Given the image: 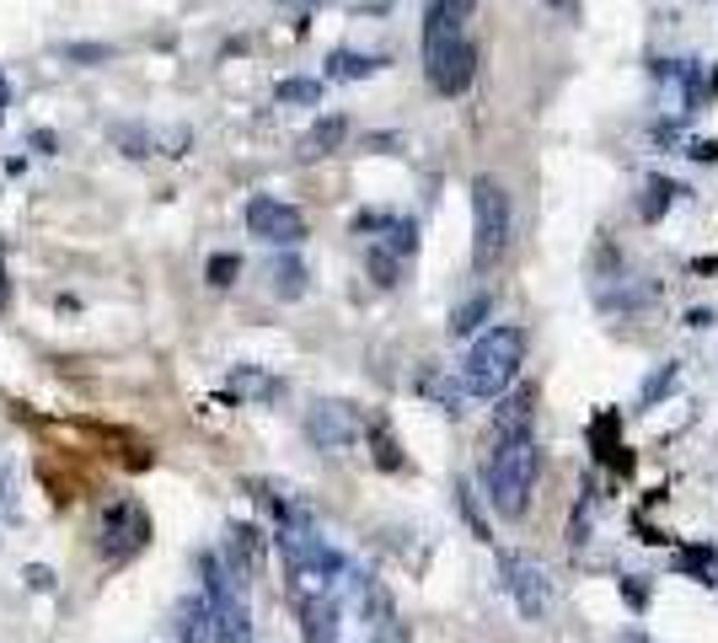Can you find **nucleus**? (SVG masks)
Listing matches in <instances>:
<instances>
[{
    "label": "nucleus",
    "instance_id": "1",
    "mask_svg": "<svg viewBox=\"0 0 718 643\" xmlns=\"http://www.w3.org/2000/svg\"><path fill=\"white\" fill-rule=\"evenodd\" d=\"M296 606L311 643H408L387 590L370 580L365 569H355L349 557L322 584L300 590Z\"/></svg>",
    "mask_w": 718,
    "mask_h": 643
},
{
    "label": "nucleus",
    "instance_id": "2",
    "mask_svg": "<svg viewBox=\"0 0 718 643\" xmlns=\"http://www.w3.org/2000/svg\"><path fill=\"white\" fill-rule=\"evenodd\" d=\"M537 472H541V451L531 434H505L493 440V456H488V499L505 521H520L531 510V489H537Z\"/></svg>",
    "mask_w": 718,
    "mask_h": 643
},
{
    "label": "nucleus",
    "instance_id": "3",
    "mask_svg": "<svg viewBox=\"0 0 718 643\" xmlns=\"http://www.w3.org/2000/svg\"><path fill=\"white\" fill-rule=\"evenodd\" d=\"M526 365V333L520 328H488L472 343L467 365H461V392L472 398H505V386Z\"/></svg>",
    "mask_w": 718,
    "mask_h": 643
},
{
    "label": "nucleus",
    "instance_id": "4",
    "mask_svg": "<svg viewBox=\"0 0 718 643\" xmlns=\"http://www.w3.org/2000/svg\"><path fill=\"white\" fill-rule=\"evenodd\" d=\"M509 247V193L499 178L472 183V269L488 274Z\"/></svg>",
    "mask_w": 718,
    "mask_h": 643
},
{
    "label": "nucleus",
    "instance_id": "5",
    "mask_svg": "<svg viewBox=\"0 0 718 643\" xmlns=\"http://www.w3.org/2000/svg\"><path fill=\"white\" fill-rule=\"evenodd\" d=\"M423 76L440 97H461L478 76V49L461 38V32H440V38H423Z\"/></svg>",
    "mask_w": 718,
    "mask_h": 643
},
{
    "label": "nucleus",
    "instance_id": "6",
    "mask_svg": "<svg viewBox=\"0 0 718 643\" xmlns=\"http://www.w3.org/2000/svg\"><path fill=\"white\" fill-rule=\"evenodd\" d=\"M150 542V515L134 499H113L97 521V557L102 563H129L134 552H146Z\"/></svg>",
    "mask_w": 718,
    "mask_h": 643
},
{
    "label": "nucleus",
    "instance_id": "7",
    "mask_svg": "<svg viewBox=\"0 0 718 643\" xmlns=\"http://www.w3.org/2000/svg\"><path fill=\"white\" fill-rule=\"evenodd\" d=\"M499 584H505V595L515 601V612L526 616V622H541V616L552 612V580H547V569H541L537 557L499 552Z\"/></svg>",
    "mask_w": 718,
    "mask_h": 643
},
{
    "label": "nucleus",
    "instance_id": "8",
    "mask_svg": "<svg viewBox=\"0 0 718 643\" xmlns=\"http://www.w3.org/2000/svg\"><path fill=\"white\" fill-rule=\"evenodd\" d=\"M247 231L269 247H300L306 242V214H300L296 204H285V199L258 193V199L247 204Z\"/></svg>",
    "mask_w": 718,
    "mask_h": 643
},
{
    "label": "nucleus",
    "instance_id": "9",
    "mask_svg": "<svg viewBox=\"0 0 718 643\" xmlns=\"http://www.w3.org/2000/svg\"><path fill=\"white\" fill-rule=\"evenodd\" d=\"M359 429H365L359 424V413L338 398L311 402V413H306V434H311L317 451H349V445L359 440Z\"/></svg>",
    "mask_w": 718,
    "mask_h": 643
},
{
    "label": "nucleus",
    "instance_id": "10",
    "mask_svg": "<svg viewBox=\"0 0 718 643\" xmlns=\"http://www.w3.org/2000/svg\"><path fill=\"white\" fill-rule=\"evenodd\" d=\"M172 633H178V643H215V601L210 595H188V601H178Z\"/></svg>",
    "mask_w": 718,
    "mask_h": 643
},
{
    "label": "nucleus",
    "instance_id": "11",
    "mask_svg": "<svg viewBox=\"0 0 718 643\" xmlns=\"http://www.w3.org/2000/svg\"><path fill=\"white\" fill-rule=\"evenodd\" d=\"M478 0H429L423 11V38H440V32H461V22H472Z\"/></svg>",
    "mask_w": 718,
    "mask_h": 643
},
{
    "label": "nucleus",
    "instance_id": "12",
    "mask_svg": "<svg viewBox=\"0 0 718 643\" xmlns=\"http://www.w3.org/2000/svg\"><path fill=\"white\" fill-rule=\"evenodd\" d=\"M531 413H537V392L505 398L499 413H493V440H505V434H531Z\"/></svg>",
    "mask_w": 718,
    "mask_h": 643
},
{
    "label": "nucleus",
    "instance_id": "13",
    "mask_svg": "<svg viewBox=\"0 0 718 643\" xmlns=\"http://www.w3.org/2000/svg\"><path fill=\"white\" fill-rule=\"evenodd\" d=\"M676 76L687 81V113H697V108H708V97L718 92V70H714V64L681 60V64H676Z\"/></svg>",
    "mask_w": 718,
    "mask_h": 643
},
{
    "label": "nucleus",
    "instance_id": "14",
    "mask_svg": "<svg viewBox=\"0 0 718 643\" xmlns=\"http://www.w3.org/2000/svg\"><path fill=\"white\" fill-rule=\"evenodd\" d=\"M343 134H349V119H338V113H328V119L311 123V134H306V155H328L343 145Z\"/></svg>",
    "mask_w": 718,
    "mask_h": 643
},
{
    "label": "nucleus",
    "instance_id": "15",
    "mask_svg": "<svg viewBox=\"0 0 718 643\" xmlns=\"http://www.w3.org/2000/svg\"><path fill=\"white\" fill-rule=\"evenodd\" d=\"M376 70H381V60H376V54H355V49H338L328 60L332 81H365V76H376Z\"/></svg>",
    "mask_w": 718,
    "mask_h": 643
},
{
    "label": "nucleus",
    "instance_id": "16",
    "mask_svg": "<svg viewBox=\"0 0 718 643\" xmlns=\"http://www.w3.org/2000/svg\"><path fill=\"white\" fill-rule=\"evenodd\" d=\"M285 386L273 381V375H263V370H252V365H241L231 370V398H279Z\"/></svg>",
    "mask_w": 718,
    "mask_h": 643
},
{
    "label": "nucleus",
    "instance_id": "17",
    "mask_svg": "<svg viewBox=\"0 0 718 643\" xmlns=\"http://www.w3.org/2000/svg\"><path fill=\"white\" fill-rule=\"evenodd\" d=\"M365 269H370V279H376V284H397V274H402V252H391L387 242H376L370 247V252H365Z\"/></svg>",
    "mask_w": 718,
    "mask_h": 643
},
{
    "label": "nucleus",
    "instance_id": "18",
    "mask_svg": "<svg viewBox=\"0 0 718 643\" xmlns=\"http://www.w3.org/2000/svg\"><path fill=\"white\" fill-rule=\"evenodd\" d=\"M488 311H493V301H488V295H472V301H461V307L450 311V333H456V338L478 333L482 322H488Z\"/></svg>",
    "mask_w": 718,
    "mask_h": 643
},
{
    "label": "nucleus",
    "instance_id": "19",
    "mask_svg": "<svg viewBox=\"0 0 718 643\" xmlns=\"http://www.w3.org/2000/svg\"><path fill=\"white\" fill-rule=\"evenodd\" d=\"M269 279H273V290L285 295V301H296V295H306V269H300L296 258H279L269 269Z\"/></svg>",
    "mask_w": 718,
    "mask_h": 643
},
{
    "label": "nucleus",
    "instance_id": "20",
    "mask_svg": "<svg viewBox=\"0 0 718 643\" xmlns=\"http://www.w3.org/2000/svg\"><path fill=\"white\" fill-rule=\"evenodd\" d=\"M279 102H306V108H317L322 102V81H306V76H290V81H279L273 87Z\"/></svg>",
    "mask_w": 718,
    "mask_h": 643
},
{
    "label": "nucleus",
    "instance_id": "21",
    "mask_svg": "<svg viewBox=\"0 0 718 643\" xmlns=\"http://www.w3.org/2000/svg\"><path fill=\"white\" fill-rule=\"evenodd\" d=\"M237 274H241V258H237V252H215L210 269H205V279H210L215 290H231V284H237Z\"/></svg>",
    "mask_w": 718,
    "mask_h": 643
},
{
    "label": "nucleus",
    "instance_id": "22",
    "mask_svg": "<svg viewBox=\"0 0 718 643\" xmlns=\"http://www.w3.org/2000/svg\"><path fill=\"white\" fill-rule=\"evenodd\" d=\"M676 193H681L676 183H665V178H655V183H649V199H644V220H659V214H665V204H670Z\"/></svg>",
    "mask_w": 718,
    "mask_h": 643
},
{
    "label": "nucleus",
    "instance_id": "23",
    "mask_svg": "<svg viewBox=\"0 0 718 643\" xmlns=\"http://www.w3.org/2000/svg\"><path fill=\"white\" fill-rule=\"evenodd\" d=\"M11 493H17V478H11V466L0 461V521L17 515V499H11Z\"/></svg>",
    "mask_w": 718,
    "mask_h": 643
},
{
    "label": "nucleus",
    "instance_id": "24",
    "mask_svg": "<svg viewBox=\"0 0 718 643\" xmlns=\"http://www.w3.org/2000/svg\"><path fill=\"white\" fill-rule=\"evenodd\" d=\"M665 386H676V365H665V370H659V375H655V381L644 386V402H655L659 392H665Z\"/></svg>",
    "mask_w": 718,
    "mask_h": 643
},
{
    "label": "nucleus",
    "instance_id": "25",
    "mask_svg": "<svg viewBox=\"0 0 718 643\" xmlns=\"http://www.w3.org/2000/svg\"><path fill=\"white\" fill-rule=\"evenodd\" d=\"M376 461H381V466H397V451H391L387 429H376Z\"/></svg>",
    "mask_w": 718,
    "mask_h": 643
},
{
    "label": "nucleus",
    "instance_id": "26",
    "mask_svg": "<svg viewBox=\"0 0 718 643\" xmlns=\"http://www.w3.org/2000/svg\"><path fill=\"white\" fill-rule=\"evenodd\" d=\"M687 155H691V161H718V145H714V140H691Z\"/></svg>",
    "mask_w": 718,
    "mask_h": 643
},
{
    "label": "nucleus",
    "instance_id": "27",
    "mask_svg": "<svg viewBox=\"0 0 718 643\" xmlns=\"http://www.w3.org/2000/svg\"><path fill=\"white\" fill-rule=\"evenodd\" d=\"M70 54H76V60H108L113 49H91V43H87V49H70Z\"/></svg>",
    "mask_w": 718,
    "mask_h": 643
},
{
    "label": "nucleus",
    "instance_id": "28",
    "mask_svg": "<svg viewBox=\"0 0 718 643\" xmlns=\"http://www.w3.org/2000/svg\"><path fill=\"white\" fill-rule=\"evenodd\" d=\"M28 584L32 590H49V569H28Z\"/></svg>",
    "mask_w": 718,
    "mask_h": 643
},
{
    "label": "nucleus",
    "instance_id": "29",
    "mask_svg": "<svg viewBox=\"0 0 718 643\" xmlns=\"http://www.w3.org/2000/svg\"><path fill=\"white\" fill-rule=\"evenodd\" d=\"M617 643H655V639H649V633H622Z\"/></svg>",
    "mask_w": 718,
    "mask_h": 643
},
{
    "label": "nucleus",
    "instance_id": "30",
    "mask_svg": "<svg viewBox=\"0 0 718 643\" xmlns=\"http://www.w3.org/2000/svg\"><path fill=\"white\" fill-rule=\"evenodd\" d=\"M290 6H317V0H290Z\"/></svg>",
    "mask_w": 718,
    "mask_h": 643
},
{
    "label": "nucleus",
    "instance_id": "31",
    "mask_svg": "<svg viewBox=\"0 0 718 643\" xmlns=\"http://www.w3.org/2000/svg\"><path fill=\"white\" fill-rule=\"evenodd\" d=\"M0 108H6V87H0Z\"/></svg>",
    "mask_w": 718,
    "mask_h": 643
},
{
    "label": "nucleus",
    "instance_id": "32",
    "mask_svg": "<svg viewBox=\"0 0 718 643\" xmlns=\"http://www.w3.org/2000/svg\"><path fill=\"white\" fill-rule=\"evenodd\" d=\"M0 295H6V274H0Z\"/></svg>",
    "mask_w": 718,
    "mask_h": 643
},
{
    "label": "nucleus",
    "instance_id": "33",
    "mask_svg": "<svg viewBox=\"0 0 718 643\" xmlns=\"http://www.w3.org/2000/svg\"><path fill=\"white\" fill-rule=\"evenodd\" d=\"M552 6H569V0H552Z\"/></svg>",
    "mask_w": 718,
    "mask_h": 643
}]
</instances>
